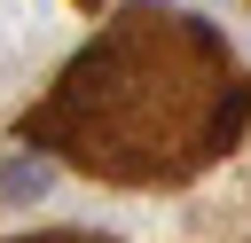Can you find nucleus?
I'll return each mask as SVG.
<instances>
[{
	"instance_id": "2",
	"label": "nucleus",
	"mask_w": 251,
	"mask_h": 243,
	"mask_svg": "<svg viewBox=\"0 0 251 243\" xmlns=\"http://www.w3.org/2000/svg\"><path fill=\"white\" fill-rule=\"evenodd\" d=\"M31 196H47V165H31V157L0 165V204H31Z\"/></svg>"
},
{
	"instance_id": "1",
	"label": "nucleus",
	"mask_w": 251,
	"mask_h": 243,
	"mask_svg": "<svg viewBox=\"0 0 251 243\" xmlns=\"http://www.w3.org/2000/svg\"><path fill=\"white\" fill-rule=\"evenodd\" d=\"M251 118V78L212 24L173 8H126L24 118L31 149H63L102 180H180L212 165Z\"/></svg>"
},
{
	"instance_id": "3",
	"label": "nucleus",
	"mask_w": 251,
	"mask_h": 243,
	"mask_svg": "<svg viewBox=\"0 0 251 243\" xmlns=\"http://www.w3.org/2000/svg\"><path fill=\"white\" fill-rule=\"evenodd\" d=\"M16 243H102V235H16Z\"/></svg>"
}]
</instances>
